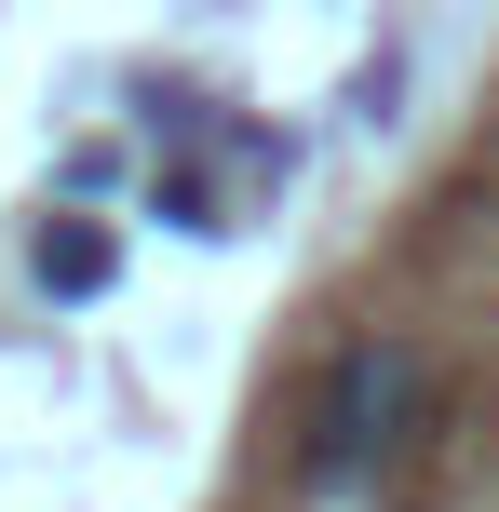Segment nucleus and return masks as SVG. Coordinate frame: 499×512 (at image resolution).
<instances>
[{"instance_id":"obj_2","label":"nucleus","mask_w":499,"mask_h":512,"mask_svg":"<svg viewBox=\"0 0 499 512\" xmlns=\"http://www.w3.org/2000/svg\"><path fill=\"white\" fill-rule=\"evenodd\" d=\"M27 270H41V297H108V283H122V243H108L95 216H54V230L27 243Z\"/></svg>"},{"instance_id":"obj_1","label":"nucleus","mask_w":499,"mask_h":512,"mask_svg":"<svg viewBox=\"0 0 499 512\" xmlns=\"http://www.w3.org/2000/svg\"><path fill=\"white\" fill-rule=\"evenodd\" d=\"M432 432V351L392 324H365L338 364H324V405H311V445H297V472H311V499H378L405 459H419Z\"/></svg>"}]
</instances>
